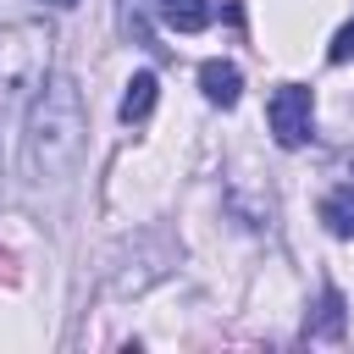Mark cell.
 Listing matches in <instances>:
<instances>
[{
  "instance_id": "obj_12",
  "label": "cell",
  "mask_w": 354,
  "mask_h": 354,
  "mask_svg": "<svg viewBox=\"0 0 354 354\" xmlns=\"http://www.w3.org/2000/svg\"><path fill=\"white\" fill-rule=\"evenodd\" d=\"M50 6H61V11H66V6H77V0H50Z\"/></svg>"
},
{
  "instance_id": "obj_8",
  "label": "cell",
  "mask_w": 354,
  "mask_h": 354,
  "mask_svg": "<svg viewBox=\"0 0 354 354\" xmlns=\"http://www.w3.org/2000/svg\"><path fill=\"white\" fill-rule=\"evenodd\" d=\"M155 11H160V22L177 28V33H205L210 17H216L210 0H155Z\"/></svg>"
},
{
  "instance_id": "obj_10",
  "label": "cell",
  "mask_w": 354,
  "mask_h": 354,
  "mask_svg": "<svg viewBox=\"0 0 354 354\" xmlns=\"http://www.w3.org/2000/svg\"><path fill=\"white\" fill-rule=\"evenodd\" d=\"M321 221L332 238H354V188H332L321 199Z\"/></svg>"
},
{
  "instance_id": "obj_2",
  "label": "cell",
  "mask_w": 354,
  "mask_h": 354,
  "mask_svg": "<svg viewBox=\"0 0 354 354\" xmlns=\"http://www.w3.org/2000/svg\"><path fill=\"white\" fill-rule=\"evenodd\" d=\"M50 33L39 22H17L0 28V127L17 116L22 100L39 94V83L50 77Z\"/></svg>"
},
{
  "instance_id": "obj_9",
  "label": "cell",
  "mask_w": 354,
  "mask_h": 354,
  "mask_svg": "<svg viewBox=\"0 0 354 354\" xmlns=\"http://www.w3.org/2000/svg\"><path fill=\"white\" fill-rule=\"evenodd\" d=\"M155 100H160L155 72H133V77H127V94H122V122H127V127H133V122H144V116L155 111Z\"/></svg>"
},
{
  "instance_id": "obj_4",
  "label": "cell",
  "mask_w": 354,
  "mask_h": 354,
  "mask_svg": "<svg viewBox=\"0 0 354 354\" xmlns=\"http://www.w3.org/2000/svg\"><path fill=\"white\" fill-rule=\"evenodd\" d=\"M266 122H271V138L282 149H299L315 138V94L304 83H282L271 100H266Z\"/></svg>"
},
{
  "instance_id": "obj_5",
  "label": "cell",
  "mask_w": 354,
  "mask_h": 354,
  "mask_svg": "<svg viewBox=\"0 0 354 354\" xmlns=\"http://www.w3.org/2000/svg\"><path fill=\"white\" fill-rule=\"evenodd\" d=\"M343 326H348V304H343L337 288H326V293L315 299V310L304 315V337H310V343H337Z\"/></svg>"
},
{
  "instance_id": "obj_3",
  "label": "cell",
  "mask_w": 354,
  "mask_h": 354,
  "mask_svg": "<svg viewBox=\"0 0 354 354\" xmlns=\"http://www.w3.org/2000/svg\"><path fill=\"white\" fill-rule=\"evenodd\" d=\"M144 249H149V227H144L133 243H122V249H116V260H111V293H116V299L144 293V288H149V282H160V277L177 266V254H183V249L171 243V232L155 243V254H144Z\"/></svg>"
},
{
  "instance_id": "obj_7",
  "label": "cell",
  "mask_w": 354,
  "mask_h": 354,
  "mask_svg": "<svg viewBox=\"0 0 354 354\" xmlns=\"http://www.w3.org/2000/svg\"><path fill=\"white\" fill-rule=\"evenodd\" d=\"M116 28H122L127 44L160 55V44H155V6L149 0H116Z\"/></svg>"
},
{
  "instance_id": "obj_11",
  "label": "cell",
  "mask_w": 354,
  "mask_h": 354,
  "mask_svg": "<svg viewBox=\"0 0 354 354\" xmlns=\"http://www.w3.org/2000/svg\"><path fill=\"white\" fill-rule=\"evenodd\" d=\"M326 61H332V66H343V61H354V22H348V28H337V39H332V50H326Z\"/></svg>"
},
{
  "instance_id": "obj_1",
  "label": "cell",
  "mask_w": 354,
  "mask_h": 354,
  "mask_svg": "<svg viewBox=\"0 0 354 354\" xmlns=\"http://www.w3.org/2000/svg\"><path fill=\"white\" fill-rule=\"evenodd\" d=\"M83 138H88L83 94L66 72H50L39 83V94L28 100V122H22V177H28V188L33 194L66 188V177L83 160Z\"/></svg>"
},
{
  "instance_id": "obj_6",
  "label": "cell",
  "mask_w": 354,
  "mask_h": 354,
  "mask_svg": "<svg viewBox=\"0 0 354 354\" xmlns=\"http://www.w3.org/2000/svg\"><path fill=\"white\" fill-rule=\"evenodd\" d=\"M199 88H205V100H210V105H221V111H232V105H238V94H243V72H238L232 61H221V55H210V61L199 66Z\"/></svg>"
}]
</instances>
